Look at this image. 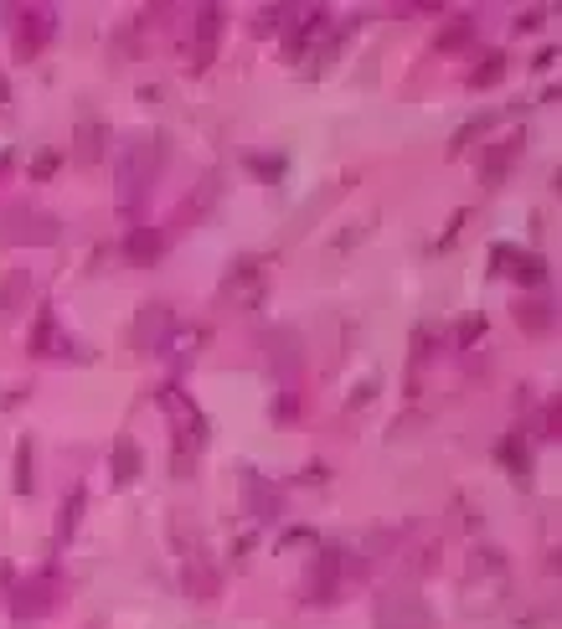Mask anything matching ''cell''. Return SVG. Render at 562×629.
Returning <instances> with one entry per match:
<instances>
[{"label":"cell","mask_w":562,"mask_h":629,"mask_svg":"<svg viewBox=\"0 0 562 629\" xmlns=\"http://www.w3.org/2000/svg\"><path fill=\"white\" fill-rule=\"evenodd\" d=\"M83 511H88V496H83V490H67L63 516H57V542H73V532H78Z\"/></svg>","instance_id":"d4e9b609"},{"label":"cell","mask_w":562,"mask_h":629,"mask_svg":"<svg viewBox=\"0 0 562 629\" xmlns=\"http://www.w3.org/2000/svg\"><path fill=\"white\" fill-rule=\"evenodd\" d=\"M367 398H377V382H356V392H351V403L346 408H367Z\"/></svg>","instance_id":"d6a6232c"},{"label":"cell","mask_w":562,"mask_h":629,"mask_svg":"<svg viewBox=\"0 0 562 629\" xmlns=\"http://www.w3.org/2000/svg\"><path fill=\"white\" fill-rule=\"evenodd\" d=\"M5 98H11V83L0 78V109H5Z\"/></svg>","instance_id":"f35d334b"},{"label":"cell","mask_w":562,"mask_h":629,"mask_svg":"<svg viewBox=\"0 0 562 629\" xmlns=\"http://www.w3.org/2000/svg\"><path fill=\"white\" fill-rule=\"evenodd\" d=\"M500 78H506V52H485L480 67H469L465 73V88L469 93H485V88H496Z\"/></svg>","instance_id":"ffe728a7"},{"label":"cell","mask_w":562,"mask_h":629,"mask_svg":"<svg viewBox=\"0 0 562 629\" xmlns=\"http://www.w3.org/2000/svg\"><path fill=\"white\" fill-rule=\"evenodd\" d=\"M496 459L511 469L516 480H527V475H531V465H527V434H511V438H506V444L496 449Z\"/></svg>","instance_id":"cb8c5ba5"},{"label":"cell","mask_w":562,"mask_h":629,"mask_svg":"<svg viewBox=\"0 0 562 629\" xmlns=\"http://www.w3.org/2000/svg\"><path fill=\"white\" fill-rule=\"evenodd\" d=\"M469 36H475V21L469 16H454V26H444V32H439V47L449 52V47H465Z\"/></svg>","instance_id":"f1b7e54d"},{"label":"cell","mask_w":562,"mask_h":629,"mask_svg":"<svg viewBox=\"0 0 562 629\" xmlns=\"http://www.w3.org/2000/svg\"><path fill=\"white\" fill-rule=\"evenodd\" d=\"M552 63H557V47H542L537 57H531V67H552Z\"/></svg>","instance_id":"e575fe53"},{"label":"cell","mask_w":562,"mask_h":629,"mask_svg":"<svg viewBox=\"0 0 562 629\" xmlns=\"http://www.w3.org/2000/svg\"><path fill=\"white\" fill-rule=\"evenodd\" d=\"M242 511L253 521H279L284 511V490L263 475V469H242Z\"/></svg>","instance_id":"30bf717a"},{"label":"cell","mask_w":562,"mask_h":629,"mask_svg":"<svg viewBox=\"0 0 562 629\" xmlns=\"http://www.w3.org/2000/svg\"><path fill=\"white\" fill-rule=\"evenodd\" d=\"M480 336H485V315H469V320H459V325H454V351L475 346Z\"/></svg>","instance_id":"f546056e"},{"label":"cell","mask_w":562,"mask_h":629,"mask_svg":"<svg viewBox=\"0 0 562 629\" xmlns=\"http://www.w3.org/2000/svg\"><path fill=\"white\" fill-rule=\"evenodd\" d=\"M269 361H273L279 377H284V371H300V336H294V330H273L269 336Z\"/></svg>","instance_id":"44dd1931"},{"label":"cell","mask_w":562,"mask_h":629,"mask_svg":"<svg viewBox=\"0 0 562 629\" xmlns=\"http://www.w3.org/2000/svg\"><path fill=\"white\" fill-rule=\"evenodd\" d=\"M511 310H516V325H521L527 336H547V330L557 325V315H552V300H547V294H521Z\"/></svg>","instance_id":"ac0fdd59"},{"label":"cell","mask_w":562,"mask_h":629,"mask_svg":"<svg viewBox=\"0 0 562 629\" xmlns=\"http://www.w3.org/2000/svg\"><path fill=\"white\" fill-rule=\"evenodd\" d=\"M557 434H562V408H557V398H547L542 413H537V438H547V444H552Z\"/></svg>","instance_id":"83f0119b"},{"label":"cell","mask_w":562,"mask_h":629,"mask_svg":"<svg viewBox=\"0 0 562 629\" xmlns=\"http://www.w3.org/2000/svg\"><path fill=\"white\" fill-rule=\"evenodd\" d=\"M5 171H11V150H0V176H5Z\"/></svg>","instance_id":"74e56055"},{"label":"cell","mask_w":562,"mask_h":629,"mask_svg":"<svg viewBox=\"0 0 562 629\" xmlns=\"http://www.w3.org/2000/svg\"><path fill=\"white\" fill-rule=\"evenodd\" d=\"M542 16H547V11H521V16H516V32H537Z\"/></svg>","instance_id":"836d02e7"},{"label":"cell","mask_w":562,"mask_h":629,"mask_svg":"<svg viewBox=\"0 0 562 629\" xmlns=\"http://www.w3.org/2000/svg\"><path fill=\"white\" fill-rule=\"evenodd\" d=\"M11 16H16L11 21V52H16V63L42 57V47L57 36V11H52V5H16Z\"/></svg>","instance_id":"3957f363"},{"label":"cell","mask_w":562,"mask_h":629,"mask_svg":"<svg viewBox=\"0 0 562 629\" xmlns=\"http://www.w3.org/2000/svg\"><path fill=\"white\" fill-rule=\"evenodd\" d=\"M490 269H496V274L521 279L527 290H542V284H547V259H542V253L516 248V242H496V248H490Z\"/></svg>","instance_id":"9c48e42d"},{"label":"cell","mask_w":562,"mask_h":629,"mask_svg":"<svg viewBox=\"0 0 562 629\" xmlns=\"http://www.w3.org/2000/svg\"><path fill=\"white\" fill-rule=\"evenodd\" d=\"M171 330H176V310L165 300H145L129 325V346H134V356H161L171 346Z\"/></svg>","instance_id":"277c9868"},{"label":"cell","mask_w":562,"mask_h":629,"mask_svg":"<svg viewBox=\"0 0 562 629\" xmlns=\"http://www.w3.org/2000/svg\"><path fill=\"white\" fill-rule=\"evenodd\" d=\"M222 32H227V11L222 5H202L196 11V32H192V73H207L217 63V47H222Z\"/></svg>","instance_id":"ba28073f"},{"label":"cell","mask_w":562,"mask_h":629,"mask_svg":"<svg viewBox=\"0 0 562 629\" xmlns=\"http://www.w3.org/2000/svg\"><path fill=\"white\" fill-rule=\"evenodd\" d=\"M16 490H21V496H32V490H36V469H32V438H21V444H16Z\"/></svg>","instance_id":"484cf974"},{"label":"cell","mask_w":562,"mask_h":629,"mask_svg":"<svg viewBox=\"0 0 562 629\" xmlns=\"http://www.w3.org/2000/svg\"><path fill=\"white\" fill-rule=\"evenodd\" d=\"M113 145V130L98 119V113H88V119H78V134H73V150H78L83 165H98L104 155H109Z\"/></svg>","instance_id":"2e32d148"},{"label":"cell","mask_w":562,"mask_h":629,"mask_svg":"<svg viewBox=\"0 0 562 629\" xmlns=\"http://www.w3.org/2000/svg\"><path fill=\"white\" fill-rule=\"evenodd\" d=\"M109 475H113V490H129V485H140L145 475V449H140V438H113L109 449Z\"/></svg>","instance_id":"9a60e30c"},{"label":"cell","mask_w":562,"mask_h":629,"mask_svg":"<svg viewBox=\"0 0 562 629\" xmlns=\"http://www.w3.org/2000/svg\"><path fill=\"white\" fill-rule=\"evenodd\" d=\"M57 165H63V155H57V150H42V155L32 161V181H47Z\"/></svg>","instance_id":"4dcf8cb0"},{"label":"cell","mask_w":562,"mask_h":629,"mask_svg":"<svg viewBox=\"0 0 562 629\" xmlns=\"http://www.w3.org/2000/svg\"><path fill=\"white\" fill-rule=\"evenodd\" d=\"M279 165H284V161H253V171H263V176L273 181V176H279Z\"/></svg>","instance_id":"8d00e7d4"},{"label":"cell","mask_w":562,"mask_h":629,"mask_svg":"<svg viewBox=\"0 0 562 629\" xmlns=\"http://www.w3.org/2000/svg\"><path fill=\"white\" fill-rule=\"evenodd\" d=\"M165 161H171V140L161 130H129L119 145V207L140 217Z\"/></svg>","instance_id":"6da1fadb"},{"label":"cell","mask_w":562,"mask_h":629,"mask_svg":"<svg viewBox=\"0 0 562 629\" xmlns=\"http://www.w3.org/2000/svg\"><path fill=\"white\" fill-rule=\"evenodd\" d=\"M294 5H263V11H253V32L258 36H273L279 32V21H290Z\"/></svg>","instance_id":"4316f807"},{"label":"cell","mask_w":562,"mask_h":629,"mask_svg":"<svg viewBox=\"0 0 562 629\" xmlns=\"http://www.w3.org/2000/svg\"><path fill=\"white\" fill-rule=\"evenodd\" d=\"M88 629H104V624H98V619H94V624H88Z\"/></svg>","instance_id":"ab89813d"},{"label":"cell","mask_w":562,"mask_h":629,"mask_svg":"<svg viewBox=\"0 0 562 629\" xmlns=\"http://www.w3.org/2000/svg\"><path fill=\"white\" fill-rule=\"evenodd\" d=\"M490 130H496V113H475V119H465V124L449 134V161H454V155H465V150L475 145L480 134H490Z\"/></svg>","instance_id":"7402d4cb"},{"label":"cell","mask_w":562,"mask_h":629,"mask_svg":"<svg viewBox=\"0 0 562 629\" xmlns=\"http://www.w3.org/2000/svg\"><path fill=\"white\" fill-rule=\"evenodd\" d=\"M11 614H16L21 624H32V619H47L52 609H57V573H36V578H26V583H16L11 588Z\"/></svg>","instance_id":"5b68a950"},{"label":"cell","mask_w":562,"mask_h":629,"mask_svg":"<svg viewBox=\"0 0 562 629\" xmlns=\"http://www.w3.org/2000/svg\"><path fill=\"white\" fill-rule=\"evenodd\" d=\"M181 583H186V598H192V604H212V598L222 594V573H217V563H212L207 552H186Z\"/></svg>","instance_id":"4fadbf2b"},{"label":"cell","mask_w":562,"mask_h":629,"mask_svg":"<svg viewBox=\"0 0 562 629\" xmlns=\"http://www.w3.org/2000/svg\"><path fill=\"white\" fill-rule=\"evenodd\" d=\"M516 155H521V134H506V140H490V150H485L480 161V181L496 192L500 181H506V171L516 165Z\"/></svg>","instance_id":"e0dca14e"},{"label":"cell","mask_w":562,"mask_h":629,"mask_svg":"<svg viewBox=\"0 0 562 629\" xmlns=\"http://www.w3.org/2000/svg\"><path fill=\"white\" fill-rule=\"evenodd\" d=\"M217 196H222V171H212V176H202V181H196V192L186 196V207H181V217H176V222L186 227L192 217L212 211V207H217Z\"/></svg>","instance_id":"d6986e66"},{"label":"cell","mask_w":562,"mask_h":629,"mask_svg":"<svg viewBox=\"0 0 562 629\" xmlns=\"http://www.w3.org/2000/svg\"><path fill=\"white\" fill-rule=\"evenodd\" d=\"M63 238V222L52 211H36L32 201H11L0 207V248H42V242Z\"/></svg>","instance_id":"7a4b0ae2"},{"label":"cell","mask_w":562,"mask_h":629,"mask_svg":"<svg viewBox=\"0 0 562 629\" xmlns=\"http://www.w3.org/2000/svg\"><path fill=\"white\" fill-rule=\"evenodd\" d=\"M340 567H346L340 547H315L305 567V604H330L340 594Z\"/></svg>","instance_id":"52a82bcc"},{"label":"cell","mask_w":562,"mask_h":629,"mask_svg":"<svg viewBox=\"0 0 562 629\" xmlns=\"http://www.w3.org/2000/svg\"><path fill=\"white\" fill-rule=\"evenodd\" d=\"M165 227H150V222H134L124 232V259L134 263V269H155V263L165 259Z\"/></svg>","instance_id":"5bb4252c"},{"label":"cell","mask_w":562,"mask_h":629,"mask_svg":"<svg viewBox=\"0 0 562 629\" xmlns=\"http://www.w3.org/2000/svg\"><path fill=\"white\" fill-rule=\"evenodd\" d=\"M377 629H434V614L423 609V598L387 594L377 604Z\"/></svg>","instance_id":"7c38bea8"},{"label":"cell","mask_w":562,"mask_h":629,"mask_svg":"<svg viewBox=\"0 0 562 629\" xmlns=\"http://www.w3.org/2000/svg\"><path fill=\"white\" fill-rule=\"evenodd\" d=\"M32 356H67V361H88V346H78V340L57 325V315L42 305V320H36V330H32Z\"/></svg>","instance_id":"8fae6325"},{"label":"cell","mask_w":562,"mask_h":629,"mask_svg":"<svg viewBox=\"0 0 562 629\" xmlns=\"http://www.w3.org/2000/svg\"><path fill=\"white\" fill-rule=\"evenodd\" d=\"M26 294H32V279H26V269H11V274H5V284H0V315H16V310L26 305Z\"/></svg>","instance_id":"603a6c76"},{"label":"cell","mask_w":562,"mask_h":629,"mask_svg":"<svg viewBox=\"0 0 562 629\" xmlns=\"http://www.w3.org/2000/svg\"><path fill=\"white\" fill-rule=\"evenodd\" d=\"M310 542H315V532H290L284 536V547H310Z\"/></svg>","instance_id":"d590c367"},{"label":"cell","mask_w":562,"mask_h":629,"mask_svg":"<svg viewBox=\"0 0 562 629\" xmlns=\"http://www.w3.org/2000/svg\"><path fill=\"white\" fill-rule=\"evenodd\" d=\"M367 227H371V222H351V227H346V232L336 238V253H346V248H356V242L367 238Z\"/></svg>","instance_id":"1f68e13d"},{"label":"cell","mask_w":562,"mask_h":629,"mask_svg":"<svg viewBox=\"0 0 562 629\" xmlns=\"http://www.w3.org/2000/svg\"><path fill=\"white\" fill-rule=\"evenodd\" d=\"M325 42V11L320 5H294L290 16V32H284V57L290 63H305V57H315Z\"/></svg>","instance_id":"8992f818"}]
</instances>
